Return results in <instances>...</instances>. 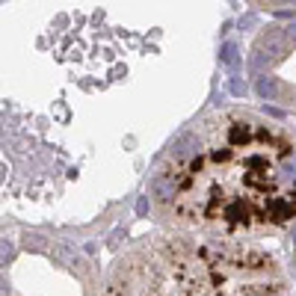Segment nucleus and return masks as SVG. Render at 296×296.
Here are the masks:
<instances>
[{
	"instance_id": "f257e3e1",
	"label": "nucleus",
	"mask_w": 296,
	"mask_h": 296,
	"mask_svg": "<svg viewBox=\"0 0 296 296\" xmlns=\"http://www.w3.org/2000/svg\"><path fill=\"white\" fill-rule=\"evenodd\" d=\"M178 219L219 234H249L296 216V148L252 119L222 113L187 130L151 178Z\"/></svg>"
},
{
	"instance_id": "f03ea898",
	"label": "nucleus",
	"mask_w": 296,
	"mask_h": 296,
	"mask_svg": "<svg viewBox=\"0 0 296 296\" xmlns=\"http://www.w3.org/2000/svg\"><path fill=\"white\" fill-rule=\"evenodd\" d=\"M285 279L273 258L237 246H172L122 264L107 296H282Z\"/></svg>"
},
{
	"instance_id": "7ed1b4c3",
	"label": "nucleus",
	"mask_w": 296,
	"mask_h": 296,
	"mask_svg": "<svg viewBox=\"0 0 296 296\" xmlns=\"http://www.w3.org/2000/svg\"><path fill=\"white\" fill-rule=\"evenodd\" d=\"M285 53H288V33L279 30V27H270V30L258 39V44H255L252 68H255V71H264V68H270L273 62H279Z\"/></svg>"
},
{
	"instance_id": "20e7f679",
	"label": "nucleus",
	"mask_w": 296,
	"mask_h": 296,
	"mask_svg": "<svg viewBox=\"0 0 296 296\" xmlns=\"http://www.w3.org/2000/svg\"><path fill=\"white\" fill-rule=\"evenodd\" d=\"M255 92H258L261 98H267V101H276V98L282 95V86H279V80H276V77H258Z\"/></svg>"
},
{
	"instance_id": "39448f33",
	"label": "nucleus",
	"mask_w": 296,
	"mask_h": 296,
	"mask_svg": "<svg viewBox=\"0 0 296 296\" xmlns=\"http://www.w3.org/2000/svg\"><path fill=\"white\" fill-rule=\"evenodd\" d=\"M219 59H222V65L234 68V65L240 62V53H237V44H234V42H225V44H222V53H219Z\"/></svg>"
},
{
	"instance_id": "423d86ee",
	"label": "nucleus",
	"mask_w": 296,
	"mask_h": 296,
	"mask_svg": "<svg viewBox=\"0 0 296 296\" xmlns=\"http://www.w3.org/2000/svg\"><path fill=\"white\" fill-rule=\"evenodd\" d=\"M12 258V246H9V240H3V264Z\"/></svg>"
},
{
	"instance_id": "0eeeda50",
	"label": "nucleus",
	"mask_w": 296,
	"mask_h": 296,
	"mask_svg": "<svg viewBox=\"0 0 296 296\" xmlns=\"http://www.w3.org/2000/svg\"><path fill=\"white\" fill-rule=\"evenodd\" d=\"M267 113H270V116H276V119H282V116H285V113H282V110H276V107H267Z\"/></svg>"
},
{
	"instance_id": "6e6552de",
	"label": "nucleus",
	"mask_w": 296,
	"mask_h": 296,
	"mask_svg": "<svg viewBox=\"0 0 296 296\" xmlns=\"http://www.w3.org/2000/svg\"><path fill=\"white\" fill-rule=\"evenodd\" d=\"M145 208H148V199H139V205H136V211H139V213H145Z\"/></svg>"
},
{
	"instance_id": "1a4fd4ad",
	"label": "nucleus",
	"mask_w": 296,
	"mask_h": 296,
	"mask_svg": "<svg viewBox=\"0 0 296 296\" xmlns=\"http://www.w3.org/2000/svg\"><path fill=\"white\" fill-rule=\"evenodd\" d=\"M291 3H296V0H291Z\"/></svg>"
}]
</instances>
